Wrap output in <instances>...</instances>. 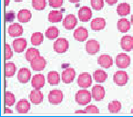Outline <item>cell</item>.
Segmentation results:
<instances>
[{
	"label": "cell",
	"mask_w": 133,
	"mask_h": 117,
	"mask_svg": "<svg viewBox=\"0 0 133 117\" xmlns=\"http://www.w3.org/2000/svg\"><path fill=\"white\" fill-rule=\"evenodd\" d=\"M64 0H48V4L53 8H59L62 7Z\"/></svg>",
	"instance_id": "8d00e7d4"
},
{
	"label": "cell",
	"mask_w": 133,
	"mask_h": 117,
	"mask_svg": "<svg viewBox=\"0 0 133 117\" xmlns=\"http://www.w3.org/2000/svg\"><path fill=\"white\" fill-rule=\"evenodd\" d=\"M26 99H22V100L18 101L16 104V110L17 111V113H28V111L31 108V104Z\"/></svg>",
	"instance_id": "44dd1931"
},
{
	"label": "cell",
	"mask_w": 133,
	"mask_h": 117,
	"mask_svg": "<svg viewBox=\"0 0 133 117\" xmlns=\"http://www.w3.org/2000/svg\"><path fill=\"white\" fill-rule=\"evenodd\" d=\"M75 77H76V71L73 68H66L61 73V81L66 84L71 83L75 80Z\"/></svg>",
	"instance_id": "52a82bcc"
},
{
	"label": "cell",
	"mask_w": 133,
	"mask_h": 117,
	"mask_svg": "<svg viewBox=\"0 0 133 117\" xmlns=\"http://www.w3.org/2000/svg\"><path fill=\"white\" fill-rule=\"evenodd\" d=\"M131 26V22H129L127 19H118V23H117V27L118 29L121 33H126L129 30Z\"/></svg>",
	"instance_id": "cb8c5ba5"
},
{
	"label": "cell",
	"mask_w": 133,
	"mask_h": 117,
	"mask_svg": "<svg viewBox=\"0 0 133 117\" xmlns=\"http://www.w3.org/2000/svg\"><path fill=\"white\" fill-rule=\"evenodd\" d=\"M69 48V40L65 38H58L56 39V41L53 44V48L57 53L62 54L65 53Z\"/></svg>",
	"instance_id": "7a4b0ae2"
},
{
	"label": "cell",
	"mask_w": 133,
	"mask_h": 117,
	"mask_svg": "<svg viewBox=\"0 0 133 117\" xmlns=\"http://www.w3.org/2000/svg\"><path fill=\"white\" fill-rule=\"evenodd\" d=\"M30 65H31L32 70H34L36 71H41L46 68V60L44 57L39 56V57L36 58L35 60H33L30 62Z\"/></svg>",
	"instance_id": "9c48e42d"
},
{
	"label": "cell",
	"mask_w": 133,
	"mask_h": 117,
	"mask_svg": "<svg viewBox=\"0 0 133 117\" xmlns=\"http://www.w3.org/2000/svg\"><path fill=\"white\" fill-rule=\"evenodd\" d=\"M91 94H92V98L95 101L99 102V101H102L104 99L106 95V91L103 86L98 84V85L93 86L92 90H91Z\"/></svg>",
	"instance_id": "ba28073f"
},
{
	"label": "cell",
	"mask_w": 133,
	"mask_h": 117,
	"mask_svg": "<svg viewBox=\"0 0 133 117\" xmlns=\"http://www.w3.org/2000/svg\"><path fill=\"white\" fill-rule=\"evenodd\" d=\"M116 65L119 69H127L130 65V57L126 53H119L116 57Z\"/></svg>",
	"instance_id": "277c9868"
},
{
	"label": "cell",
	"mask_w": 133,
	"mask_h": 117,
	"mask_svg": "<svg viewBox=\"0 0 133 117\" xmlns=\"http://www.w3.org/2000/svg\"><path fill=\"white\" fill-rule=\"evenodd\" d=\"M32 14L28 9H21L17 13V19L21 23H26L31 19Z\"/></svg>",
	"instance_id": "d4e9b609"
},
{
	"label": "cell",
	"mask_w": 133,
	"mask_h": 117,
	"mask_svg": "<svg viewBox=\"0 0 133 117\" xmlns=\"http://www.w3.org/2000/svg\"><path fill=\"white\" fill-rule=\"evenodd\" d=\"M5 50H6V51H5V59H6V60H10L12 58V56H13V50H12L9 44L5 45Z\"/></svg>",
	"instance_id": "74e56055"
},
{
	"label": "cell",
	"mask_w": 133,
	"mask_h": 117,
	"mask_svg": "<svg viewBox=\"0 0 133 117\" xmlns=\"http://www.w3.org/2000/svg\"><path fill=\"white\" fill-rule=\"evenodd\" d=\"M120 47L124 51H131L133 50V37L129 35L122 37L120 39Z\"/></svg>",
	"instance_id": "ac0fdd59"
},
{
	"label": "cell",
	"mask_w": 133,
	"mask_h": 117,
	"mask_svg": "<svg viewBox=\"0 0 133 117\" xmlns=\"http://www.w3.org/2000/svg\"><path fill=\"white\" fill-rule=\"evenodd\" d=\"M17 71V66L13 62H6L5 65V75L6 78H11Z\"/></svg>",
	"instance_id": "f1b7e54d"
},
{
	"label": "cell",
	"mask_w": 133,
	"mask_h": 117,
	"mask_svg": "<svg viewBox=\"0 0 133 117\" xmlns=\"http://www.w3.org/2000/svg\"><path fill=\"white\" fill-rule=\"evenodd\" d=\"M25 56H26V60H28V61L31 62L33 60H35L36 58L40 56V52H39V50H37V48H30L26 51V55Z\"/></svg>",
	"instance_id": "f546056e"
},
{
	"label": "cell",
	"mask_w": 133,
	"mask_h": 117,
	"mask_svg": "<svg viewBox=\"0 0 133 117\" xmlns=\"http://www.w3.org/2000/svg\"><path fill=\"white\" fill-rule=\"evenodd\" d=\"M6 113H9V114L13 113V112H12L11 110L9 109V108H8V106H6V107L5 108V114H6Z\"/></svg>",
	"instance_id": "b9f144b4"
},
{
	"label": "cell",
	"mask_w": 133,
	"mask_h": 117,
	"mask_svg": "<svg viewBox=\"0 0 133 117\" xmlns=\"http://www.w3.org/2000/svg\"><path fill=\"white\" fill-rule=\"evenodd\" d=\"M8 32L10 37L17 38L22 35L24 30H23V27L19 23H13V24H11L8 27Z\"/></svg>",
	"instance_id": "9a60e30c"
},
{
	"label": "cell",
	"mask_w": 133,
	"mask_h": 117,
	"mask_svg": "<svg viewBox=\"0 0 133 117\" xmlns=\"http://www.w3.org/2000/svg\"><path fill=\"white\" fill-rule=\"evenodd\" d=\"M91 99H93L91 93L87 89H83V88L77 91L76 95H75V101L79 105H87L91 102Z\"/></svg>",
	"instance_id": "6da1fadb"
},
{
	"label": "cell",
	"mask_w": 133,
	"mask_h": 117,
	"mask_svg": "<svg viewBox=\"0 0 133 117\" xmlns=\"http://www.w3.org/2000/svg\"><path fill=\"white\" fill-rule=\"evenodd\" d=\"M106 27V20L103 17H96L92 19L90 22V28L91 29L95 31H99V30L104 29Z\"/></svg>",
	"instance_id": "7402d4cb"
},
{
	"label": "cell",
	"mask_w": 133,
	"mask_h": 117,
	"mask_svg": "<svg viewBox=\"0 0 133 117\" xmlns=\"http://www.w3.org/2000/svg\"><path fill=\"white\" fill-rule=\"evenodd\" d=\"M78 19L81 22H88L92 17V10L89 7H82L78 10Z\"/></svg>",
	"instance_id": "8fae6325"
},
{
	"label": "cell",
	"mask_w": 133,
	"mask_h": 117,
	"mask_svg": "<svg viewBox=\"0 0 133 117\" xmlns=\"http://www.w3.org/2000/svg\"><path fill=\"white\" fill-rule=\"evenodd\" d=\"M48 21L51 23H58L60 22V21L63 20V14L61 11H59V10H52V11L49 12V14H48Z\"/></svg>",
	"instance_id": "603a6c76"
},
{
	"label": "cell",
	"mask_w": 133,
	"mask_h": 117,
	"mask_svg": "<svg viewBox=\"0 0 133 117\" xmlns=\"http://www.w3.org/2000/svg\"><path fill=\"white\" fill-rule=\"evenodd\" d=\"M131 24L133 25V15L131 16Z\"/></svg>",
	"instance_id": "7dc6e473"
},
{
	"label": "cell",
	"mask_w": 133,
	"mask_h": 117,
	"mask_svg": "<svg viewBox=\"0 0 133 117\" xmlns=\"http://www.w3.org/2000/svg\"><path fill=\"white\" fill-rule=\"evenodd\" d=\"M46 0H32V7L36 10H38V11L44 10L46 8Z\"/></svg>",
	"instance_id": "836d02e7"
},
{
	"label": "cell",
	"mask_w": 133,
	"mask_h": 117,
	"mask_svg": "<svg viewBox=\"0 0 133 117\" xmlns=\"http://www.w3.org/2000/svg\"><path fill=\"white\" fill-rule=\"evenodd\" d=\"M131 113H133V108H132V110H131V112H130Z\"/></svg>",
	"instance_id": "c3c4849f"
},
{
	"label": "cell",
	"mask_w": 133,
	"mask_h": 117,
	"mask_svg": "<svg viewBox=\"0 0 133 117\" xmlns=\"http://www.w3.org/2000/svg\"><path fill=\"white\" fill-rule=\"evenodd\" d=\"M105 1L109 5V6H113V5L117 4V2H118V0H105Z\"/></svg>",
	"instance_id": "60d3db41"
},
{
	"label": "cell",
	"mask_w": 133,
	"mask_h": 117,
	"mask_svg": "<svg viewBox=\"0 0 133 117\" xmlns=\"http://www.w3.org/2000/svg\"><path fill=\"white\" fill-rule=\"evenodd\" d=\"M31 44L33 46H39L44 40V35L41 32H34L31 35Z\"/></svg>",
	"instance_id": "4dcf8cb0"
},
{
	"label": "cell",
	"mask_w": 133,
	"mask_h": 117,
	"mask_svg": "<svg viewBox=\"0 0 133 117\" xmlns=\"http://www.w3.org/2000/svg\"><path fill=\"white\" fill-rule=\"evenodd\" d=\"M104 1L105 0H90L91 7L94 10L99 11L103 8L104 7Z\"/></svg>",
	"instance_id": "d590c367"
},
{
	"label": "cell",
	"mask_w": 133,
	"mask_h": 117,
	"mask_svg": "<svg viewBox=\"0 0 133 117\" xmlns=\"http://www.w3.org/2000/svg\"><path fill=\"white\" fill-rule=\"evenodd\" d=\"M9 3H10V0H6V2H5V6L8 7V5H9Z\"/></svg>",
	"instance_id": "f6af8a7d"
},
{
	"label": "cell",
	"mask_w": 133,
	"mask_h": 117,
	"mask_svg": "<svg viewBox=\"0 0 133 117\" xmlns=\"http://www.w3.org/2000/svg\"><path fill=\"white\" fill-rule=\"evenodd\" d=\"M58 35H59V29L55 26L49 27V28L46 30V33H45V36H46L48 39H57Z\"/></svg>",
	"instance_id": "1f68e13d"
},
{
	"label": "cell",
	"mask_w": 133,
	"mask_h": 117,
	"mask_svg": "<svg viewBox=\"0 0 133 117\" xmlns=\"http://www.w3.org/2000/svg\"><path fill=\"white\" fill-rule=\"evenodd\" d=\"M77 24H78V19H77L76 16L72 15V14L66 16V17L63 19V27L68 30L74 29Z\"/></svg>",
	"instance_id": "30bf717a"
},
{
	"label": "cell",
	"mask_w": 133,
	"mask_h": 117,
	"mask_svg": "<svg viewBox=\"0 0 133 117\" xmlns=\"http://www.w3.org/2000/svg\"><path fill=\"white\" fill-rule=\"evenodd\" d=\"M73 37L76 39L77 41H79V42H84L88 39L89 37V32L88 29L84 27H79L77 29H75L74 34H73Z\"/></svg>",
	"instance_id": "4fadbf2b"
},
{
	"label": "cell",
	"mask_w": 133,
	"mask_h": 117,
	"mask_svg": "<svg viewBox=\"0 0 133 117\" xmlns=\"http://www.w3.org/2000/svg\"><path fill=\"white\" fill-rule=\"evenodd\" d=\"M26 46H28V42H26V39L24 38H17L13 41V50L17 53L23 52L26 50Z\"/></svg>",
	"instance_id": "5bb4252c"
},
{
	"label": "cell",
	"mask_w": 133,
	"mask_h": 117,
	"mask_svg": "<svg viewBox=\"0 0 133 117\" xmlns=\"http://www.w3.org/2000/svg\"><path fill=\"white\" fill-rule=\"evenodd\" d=\"M98 63L104 69H109L113 65V59L111 56L108 55V54H103L98 57Z\"/></svg>",
	"instance_id": "e0dca14e"
},
{
	"label": "cell",
	"mask_w": 133,
	"mask_h": 117,
	"mask_svg": "<svg viewBox=\"0 0 133 117\" xmlns=\"http://www.w3.org/2000/svg\"><path fill=\"white\" fill-rule=\"evenodd\" d=\"M76 113H87V112H86V110H85V111H83V110H80V111H76Z\"/></svg>",
	"instance_id": "ee69618b"
},
{
	"label": "cell",
	"mask_w": 133,
	"mask_h": 117,
	"mask_svg": "<svg viewBox=\"0 0 133 117\" xmlns=\"http://www.w3.org/2000/svg\"><path fill=\"white\" fill-rule=\"evenodd\" d=\"M100 50V45L95 39H89L86 43V51L89 55H95L97 54Z\"/></svg>",
	"instance_id": "7c38bea8"
},
{
	"label": "cell",
	"mask_w": 133,
	"mask_h": 117,
	"mask_svg": "<svg viewBox=\"0 0 133 117\" xmlns=\"http://www.w3.org/2000/svg\"><path fill=\"white\" fill-rule=\"evenodd\" d=\"M45 82H46V79L43 74H36L32 77L31 79V85L34 89H41L44 87Z\"/></svg>",
	"instance_id": "d6986e66"
},
{
	"label": "cell",
	"mask_w": 133,
	"mask_h": 117,
	"mask_svg": "<svg viewBox=\"0 0 133 117\" xmlns=\"http://www.w3.org/2000/svg\"><path fill=\"white\" fill-rule=\"evenodd\" d=\"M43 99H44V95H43L42 91H40V89H34L29 94L30 102L36 105L40 104L43 102Z\"/></svg>",
	"instance_id": "2e32d148"
},
{
	"label": "cell",
	"mask_w": 133,
	"mask_h": 117,
	"mask_svg": "<svg viewBox=\"0 0 133 117\" xmlns=\"http://www.w3.org/2000/svg\"><path fill=\"white\" fill-rule=\"evenodd\" d=\"M61 81V76L59 75L58 72H57L56 71H49L48 74V82L50 85H57Z\"/></svg>",
	"instance_id": "484cf974"
},
{
	"label": "cell",
	"mask_w": 133,
	"mask_h": 117,
	"mask_svg": "<svg viewBox=\"0 0 133 117\" xmlns=\"http://www.w3.org/2000/svg\"><path fill=\"white\" fill-rule=\"evenodd\" d=\"M92 84V77L89 73L83 72L78 76V85L80 88L83 89H87V88L90 87Z\"/></svg>",
	"instance_id": "5b68a950"
},
{
	"label": "cell",
	"mask_w": 133,
	"mask_h": 117,
	"mask_svg": "<svg viewBox=\"0 0 133 117\" xmlns=\"http://www.w3.org/2000/svg\"><path fill=\"white\" fill-rule=\"evenodd\" d=\"M70 3H73V4H77V3H78L80 1V0H69Z\"/></svg>",
	"instance_id": "7bdbcfd3"
},
{
	"label": "cell",
	"mask_w": 133,
	"mask_h": 117,
	"mask_svg": "<svg viewBox=\"0 0 133 117\" xmlns=\"http://www.w3.org/2000/svg\"><path fill=\"white\" fill-rule=\"evenodd\" d=\"M16 102V97L13 93L11 91H6L5 93V103L6 106H12Z\"/></svg>",
	"instance_id": "e575fe53"
},
{
	"label": "cell",
	"mask_w": 133,
	"mask_h": 117,
	"mask_svg": "<svg viewBox=\"0 0 133 117\" xmlns=\"http://www.w3.org/2000/svg\"><path fill=\"white\" fill-rule=\"evenodd\" d=\"M121 102H118V101H112L109 103L108 106V109H109V113H118V112L121 110Z\"/></svg>",
	"instance_id": "d6a6232c"
},
{
	"label": "cell",
	"mask_w": 133,
	"mask_h": 117,
	"mask_svg": "<svg viewBox=\"0 0 133 117\" xmlns=\"http://www.w3.org/2000/svg\"><path fill=\"white\" fill-rule=\"evenodd\" d=\"M117 13L120 17H126L130 13V6L128 3H121L117 7Z\"/></svg>",
	"instance_id": "4316f807"
},
{
	"label": "cell",
	"mask_w": 133,
	"mask_h": 117,
	"mask_svg": "<svg viewBox=\"0 0 133 117\" xmlns=\"http://www.w3.org/2000/svg\"><path fill=\"white\" fill-rule=\"evenodd\" d=\"M85 110H86V112H87V113H99L98 108L97 107L96 105H93V104L88 105Z\"/></svg>",
	"instance_id": "f35d334b"
},
{
	"label": "cell",
	"mask_w": 133,
	"mask_h": 117,
	"mask_svg": "<svg viewBox=\"0 0 133 117\" xmlns=\"http://www.w3.org/2000/svg\"><path fill=\"white\" fill-rule=\"evenodd\" d=\"M14 1H15V2H22L23 0H14Z\"/></svg>",
	"instance_id": "bcb514c9"
},
{
	"label": "cell",
	"mask_w": 133,
	"mask_h": 117,
	"mask_svg": "<svg viewBox=\"0 0 133 117\" xmlns=\"http://www.w3.org/2000/svg\"><path fill=\"white\" fill-rule=\"evenodd\" d=\"M17 80L21 83H28L31 80V71L28 68H22L17 72Z\"/></svg>",
	"instance_id": "ffe728a7"
},
{
	"label": "cell",
	"mask_w": 133,
	"mask_h": 117,
	"mask_svg": "<svg viewBox=\"0 0 133 117\" xmlns=\"http://www.w3.org/2000/svg\"><path fill=\"white\" fill-rule=\"evenodd\" d=\"M113 81L118 86H125L129 81V75L126 71H118L113 76Z\"/></svg>",
	"instance_id": "8992f818"
},
{
	"label": "cell",
	"mask_w": 133,
	"mask_h": 117,
	"mask_svg": "<svg viewBox=\"0 0 133 117\" xmlns=\"http://www.w3.org/2000/svg\"><path fill=\"white\" fill-rule=\"evenodd\" d=\"M15 19V14L13 12H8L6 13V21H9V22H12Z\"/></svg>",
	"instance_id": "ab89813d"
},
{
	"label": "cell",
	"mask_w": 133,
	"mask_h": 117,
	"mask_svg": "<svg viewBox=\"0 0 133 117\" xmlns=\"http://www.w3.org/2000/svg\"><path fill=\"white\" fill-rule=\"evenodd\" d=\"M63 98H64V94L60 90H52L48 93V102L53 105H58L59 103H61Z\"/></svg>",
	"instance_id": "3957f363"
},
{
	"label": "cell",
	"mask_w": 133,
	"mask_h": 117,
	"mask_svg": "<svg viewBox=\"0 0 133 117\" xmlns=\"http://www.w3.org/2000/svg\"><path fill=\"white\" fill-rule=\"evenodd\" d=\"M93 78L95 82H97L98 83H103L107 81L108 74L102 70H97L93 72Z\"/></svg>",
	"instance_id": "83f0119b"
}]
</instances>
